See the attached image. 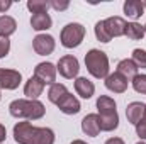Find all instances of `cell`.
<instances>
[{
	"mask_svg": "<svg viewBox=\"0 0 146 144\" xmlns=\"http://www.w3.org/2000/svg\"><path fill=\"white\" fill-rule=\"evenodd\" d=\"M0 98H2V93H0Z\"/></svg>",
	"mask_w": 146,
	"mask_h": 144,
	"instance_id": "cell-39",
	"label": "cell"
},
{
	"mask_svg": "<svg viewBox=\"0 0 146 144\" xmlns=\"http://www.w3.org/2000/svg\"><path fill=\"white\" fill-rule=\"evenodd\" d=\"M106 144H126L121 137H110V139H107L106 141Z\"/></svg>",
	"mask_w": 146,
	"mask_h": 144,
	"instance_id": "cell-33",
	"label": "cell"
},
{
	"mask_svg": "<svg viewBox=\"0 0 146 144\" xmlns=\"http://www.w3.org/2000/svg\"><path fill=\"white\" fill-rule=\"evenodd\" d=\"M17 29V22L14 17L10 15H0V37L7 39L9 36H12Z\"/></svg>",
	"mask_w": 146,
	"mask_h": 144,
	"instance_id": "cell-20",
	"label": "cell"
},
{
	"mask_svg": "<svg viewBox=\"0 0 146 144\" xmlns=\"http://www.w3.org/2000/svg\"><path fill=\"white\" fill-rule=\"evenodd\" d=\"M145 120H146V112H145Z\"/></svg>",
	"mask_w": 146,
	"mask_h": 144,
	"instance_id": "cell-38",
	"label": "cell"
},
{
	"mask_svg": "<svg viewBox=\"0 0 146 144\" xmlns=\"http://www.w3.org/2000/svg\"><path fill=\"white\" fill-rule=\"evenodd\" d=\"M97 110H99V115H109L117 112V104L109 95H100L97 98Z\"/></svg>",
	"mask_w": 146,
	"mask_h": 144,
	"instance_id": "cell-18",
	"label": "cell"
},
{
	"mask_svg": "<svg viewBox=\"0 0 146 144\" xmlns=\"http://www.w3.org/2000/svg\"><path fill=\"white\" fill-rule=\"evenodd\" d=\"M44 83L36 78V76H31L27 81H26V85H24V95L29 98V100H37L41 95H42V92H44Z\"/></svg>",
	"mask_w": 146,
	"mask_h": 144,
	"instance_id": "cell-13",
	"label": "cell"
},
{
	"mask_svg": "<svg viewBox=\"0 0 146 144\" xmlns=\"http://www.w3.org/2000/svg\"><path fill=\"white\" fill-rule=\"evenodd\" d=\"M75 92H76V95H80L82 98L88 100V98H92L94 93H95V85H94L88 78L78 76V78L75 80Z\"/></svg>",
	"mask_w": 146,
	"mask_h": 144,
	"instance_id": "cell-15",
	"label": "cell"
},
{
	"mask_svg": "<svg viewBox=\"0 0 146 144\" xmlns=\"http://www.w3.org/2000/svg\"><path fill=\"white\" fill-rule=\"evenodd\" d=\"M5 137H7V129H5L3 124H0V143H3Z\"/></svg>",
	"mask_w": 146,
	"mask_h": 144,
	"instance_id": "cell-32",
	"label": "cell"
},
{
	"mask_svg": "<svg viewBox=\"0 0 146 144\" xmlns=\"http://www.w3.org/2000/svg\"><path fill=\"white\" fill-rule=\"evenodd\" d=\"M56 70L60 71V75L66 80H72L76 78V75L80 71V63L78 59L72 56V54H66V56H61L56 63Z\"/></svg>",
	"mask_w": 146,
	"mask_h": 144,
	"instance_id": "cell-5",
	"label": "cell"
},
{
	"mask_svg": "<svg viewBox=\"0 0 146 144\" xmlns=\"http://www.w3.org/2000/svg\"><path fill=\"white\" fill-rule=\"evenodd\" d=\"M56 48V41L54 37L49 36V34H37L33 39V49L36 51V54L39 56H48L54 51Z\"/></svg>",
	"mask_w": 146,
	"mask_h": 144,
	"instance_id": "cell-7",
	"label": "cell"
},
{
	"mask_svg": "<svg viewBox=\"0 0 146 144\" xmlns=\"http://www.w3.org/2000/svg\"><path fill=\"white\" fill-rule=\"evenodd\" d=\"M66 93H68V88H66L63 83H53V85L49 87V90H48V100L56 105Z\"/></svg>",
	"mask_w": 146,
	"mask_h": 144,
	"instance_id": "cell-22",
	"label": "cell"
},
{
	"mask_svg": "<svg viewBox=\"0 0 146 144\" xmlns=\"http://www.w3.org/2000/svg\"><path fill=\"white\" fill-rule=\"evenodd\" d=\"M94 31H95V37H97V41H100V42H110V41H112L110 36L107 34V31H106L104 20H99V22L95 24Z\"/></svg>",
	"mask_w": 146,
	"mask_h": 144,
	"instance_id": "cell-25",
	"label": "cell"
},
{
	"mask_svg": "<svg viewBox=\"0 0 146 144\" xmlns=\"http://www.w3.org/2000/svg\"><path fill=\"white\" fill-rule=\"evenodd\" d=\"M126 20L122 19V17H119V15H112V17H107V19H104V26H106V31H107V34L112 37H121L124 36V32H126Z\"/></svg>",
	"mask_w": 146,
	"mask_h": 144,
	"instance_id": "cell-9",
	"label": "cell"
},
{
	"mask_svg": "<svg viewBox=\"0 0 146 144\" xmlns=\"http://www.w3.org/2000/svg\"><path fill=\"white\" fill-rule=\"evenodd\" d=\"M143 5H145V10H146V2H143Z\"/></svg>",
	"mask_w": 146,
	"mask_h": 144,
	"instance_id": "cell-36",
	"label": "cell"
},
{
	"mask_svg": "<svg viewBox=\"0 0 146 144\" xmlns=\"http://www.w3.org/2000/svg\"><path fill=\"white\" fill-rule=\"evenodd\" d=\"M26 5H27L29 12H33V14H44L49 9V2L48 0H29Z\"/></svg>",
	"mask_w": 146,
	"mask_h": 144,
	"instance_id": "cell-24",
	"label": "cell"
},
{
	"mask_svg": "<svg viewBox=\"0 0 146 144\" xmlns=\"http://www.w3.org/2000/svg\"><path fill=\"white\" fill-rule=\"evenodd\" d=\"M145 112H146V104L143 102H131L127 107H126V117H127V122L131 124H138L145 119Z\"/></svg>",
	"mask_w": 146,
	"mask_h": 144,
	"instance_id": "cell-14",
	"label": "cell"
},
{
	"mask_svg": "<svg viewBox=\"0 0 146 144\" xmlns=\"http://www.w3.org/2000/svg\"><path fill=\"white\" fill-rule=\"evenodd\" d=\"M133 88L138 92V93H143V95H146V75L145 73H138L134 78H133Z\"/></svg>",
	"mask_w": 146,
	"mask_h": 144,
	"instance_id": "cell-26",
	"label": "cell"
},
{
	"mask_svg": "<svg viewBox=\"0 0 146 144\" xmlns=\"http://www.w3.org/2000/svg\"><path fill=\"white\" fill-rule=\"evenodd\" d=\"M122 9H124V14L129 19H133V22L136 19H139V17L145 15V5L139 0H127V2H124V7Z\"/></svg>",
	"mask_w": 146,
	"mask_h": 144,
	"instance_id": "cell-16",
	"label": "cell"
},
{
	"mask_svg": "<svg viewBox=\"0 0 146 144\" xmlns=\"http://www.w3.org/2000/svg\"><path fill=\"white\" fill-rule=\"evenodd\" d=\"M127 85H129V80L117 71L109 73V76L106 78V88L114 93H124L127 90Z\"/></svg>",
	"mask_w": 146,
	"mask_h": 144,
	"instance_id": "cell-10",
	"label": "cell"
},
{
	"mask_svg": "<svg viewBox=\"0 0 146 144\" xmlns=\"http://www.w3.org/2000/svg\"><path fill=\"white\" fill-rule=\"evenodd\" d=\"M136 134H138V137L141 141H146V120L145 119L136 124Z\"/></svg>",
	"mask_w": 146,
	"mask_h": 144,
	"instance_id": "cell-28",
	"label": "cell"
},
{
	"mask_svg": "<svg viewBox=\"0 0 146 144\" xmlns=\"http://www.w3.org/2000/svg\"><path fill=\"white\" fill-rule=\"evenodd\" d=\"M9 51H10V41L0 37V58H5L9 54Z\"/></svg>",
	"mask_w": 146,
	"mask_h": 144,
	"instance_id": "cell-29",
	"label": "cell"
},
{
	"mask_svg": "<svg viewBox=\"0 0 146 144\" xmlns=\"http://www.w3.org/2000/svg\"><path fill=\"white\" fill-rule=\"evenodd\" d=\"M22 81V75L17 70L0 68V90H15Z\"/></svg>",
	"mask_w": 146,
	"mask_h": 144,
	"instance_id": "cell-6",
	"label": "cell"
},
{
	"mask_svg": "<svg viewBox=\"0 0 146 144\" xmlns=\"http://www.w3.org/2000/svg\"><path fill=\"white\" fill-rule=\"evenodd\" d=\"M124 36H127V39L131 41H141L145 37V27L138 22H127Z\"/></svg>",
	"mask_w": 146,
	"mask_h": 144,
	"instance_id": "cell-23",
	"label": "cell"
},
{
	"mask_svg": "<svg viewBox=\"0 0 146 144\" xmlns=\"http://www.w3.org/2000/svg\"><path fill=\"white\" fill-rule=\"evenodd\" d=\"M56 66L53 65V63H49V61H44V63H39L36 65V68H34V76L39 78L44 85H53V83H56Z\"/></svg>",
	"mask_w": 146,
	"mask_h": 144,
	"instance_id": "cell-8",
	"label": "cell"
},
{
	"mask_svg": "<svg viewBox=\"0 0 146 144\" xmlns=\"http://www.w3.org/2000/svg\"><path fill=\"white\" fill-rule=\"evenodd\" d=\"M49 7H53V9L58 10V12H60V10H66V9L70 7V2H54V0H53V2H49Z\"/></svg>",
	"mask_w": 146,
	"mask_h": 144,
	"instance_id": "cell-30",
	"label": "cell"
},
{
	"mask_svg": "<svg viewBox=\"0 0 146 144\" xmlns=\"http://www.w3.org/2000/svg\"><path fill=\"white\" fill-rule=\"evenodd\" d=\"M136 144H146V143H143V141H139V143H136Z\"/></svg>",
	"mask_w": 146,
	"mask_h": 144,
	"instance_id": "cell-35",
	"label": "cell"
},
{
	"mask_svg": "<svg viewBox=\"0 0 146 144\" xmlns=\"http://www.w3.org/2000/svg\"><path fill=\"white\" fill-rule=\"evenodd\" d=\"M138 66H136V63L133 61V59H129V58H126V59H121L119 63H117V70L115 71L121 73L122 76H126L127 80H133L136 75H138Z\"/></svg>",
	"mask_w": 146,
	"mask_h": 144,
	"instance_id": "cell-19",
	"label": "cell"
},
{
	"mask_svg": "<svg viewBox=\"0 0 146 144\" xmlns=\"http://www.w3.org/2000/svg\"><path fill=\"white\" fill-rule=\"evenodd\" d=\"M51 26H53V19L49 17L48 12H44V14H33V17H31V27L34 31H37V32L48 31V29H51Z\"/></svg>",
	"mask_w": 146,
	"mask_h": 144,
	"instance_id": "cell-17",
	"label": "cell"
},
{
	"mask_svg": "<svg viewBox=\"0 0 146 144\" xmlns=\"http://www.w3.org/2000/svg\"><path fill=\"white\" fill-rule=\"evenodd\" d=\"M143 27H145V34H146V24H145V26H143Z\"/></svg>",
	"mask_w": 146,
	"mask_h": 144,
	"instance_id": "cell-37",
	"label": "cell"
},
{
	"mask_svg": "<svg viewBox=\"0 0 146 144\" xmlns=\"http://www.w3.org/2000/svg\"><path fill=\"white\" fill-rule=\"evenodd\" d=\"M138 68H146V49H141V48H136L133 51V58H131Z\"/></svg>",
	"mask_w": 146,
	"mask_h": 144,
	"instance_id": "cell-27",
	"label": "cell"
},
{
	"mask_svg": "<svg viewBox=\"0 0 146 144\" xmlns=\"http://www.w3.org/2000/svg\"><path fill=\"white\" fill-rule=\"evenodd\" d=\"M14 139L19 144H54V132L49 127H36L29 120L14 126Z\"/></svg>",
	"mask_w": 146,
	"mask_h": 144,
	"instance_id": "cell-1",
	"label": "cell"
},
{
	"mask_svg": "<svg viewBox=\"0 0 146 144\" xmlns=\"http://www.w3.org/2000/svg\"><path fill=\"white\" fill-rule=\"evenodd\" d=\"M12 7V2L10 0H0V12H5Z\"/></svg>",
	"mask_w": 146,
	"mask_h": 144,
	"instance_id": "cell-31",
	"label": "cell"
},
{
	"mask_svg": "<svg viewBox=\"0 0 146 144\" xmlns=\"http://www.w3.org/2000/svg\"><path fill=\"white\" fill-rule=\"evenodd\" d=\"M85 27L80 24V22H70L66 24L63 29H61V34H60V41H61V46L66 48V49H73V48H78L83 39H85Z\"/></svg>",
	"mask_w": 146,
	"mask_h": 144,
	"instance_id": "cell-4",
	"label": "cell"
},
{
	"mask_svg": "<svg viewBox=\"0 0 146 144\" xmlns=\"http://www.w3.org/2000/svg\"><path fill=\"white\" fill-rule=\"evenodd\" d=\"M9 112L15 119H24V120H39L44 117L46 108L39 100H29V98H17L10 102Z\"/></svg>",
	"mask_w": 146,
	"mask_h": 144,
	"instance_id": "cell-2",
	"label": "cell"
},
{
	"mask_svg": "<svg viewBox=\"0 0 146 144\" xmlns=\"http://www.w3.org/2000/svg\"><path fill=\"white\" fill-rule=\"evenodd\" d=\"M99 120H100V131L104 132H112L119 127V114L114 112L109 115H99Z\"/></svg>",
	"mask_w": 146,
	"mask_h": 144,
	"instance_id": "cell-21",
	"label": "cell"
},
{
	"mask_svg": "<svg viewBox=\"0 0 146 144\" xmlns=\"http://www.w3.org/2000/svg\"><path fill=\"white\" fill-rule=\"evenodd\" d=\"M72 144H87V143H85V141H82V139H75Z\"/></svg>",
	"mask_w": 146,
	"mask_h": 144,
	"instance_id": "cell-34",
	"label": "cell"
},
{
	"mask_svg": "<svg viewBox=\"0 0 146 144\" xmlns=\"http://www.w3.org/2000/svg\"><path fill=\"white\" fill-rule=\"evenodd\" d=\"M82 131H83V134H87L90 137H97L100 134L99 114H88V115H85L83 120H82Z\"/></svg>",
	"mask_w": 146,
	"mask_h": 144,
	"instance_id": "cell-11",
	"label": "cell"
},
{
	"mask_svg": "<svg viewBox=\"0 0 146 144\" xmlns=\"http://www.w3.org/2000/svg\"><path fill=\"white\" fill-rule=\"evenodd\" d=\"M56 107L60 108V112H63V114H66V115H75V114H78V112H80L82 105H80L78 98L68 92V93H66V95L58 102V104H56Z\"/></svg>",
	"mask_w": 146,
	"mask_h": 144,
	"instance_id": "cell-12",
	"label": "cell"
},
{
	"mask_svg": "<svg viewBox=\"0 0 146 144\" xmlns=\"http://www.w3.org/2000/svg\"><path fill=\"white\" fill-rule=\"evenodd\" d=\"M85 66L87 71L97 80H106L109 76V58L100 49H90L85 54Z\"/></svg>",
	"mask_w": 146,
	"mask_h": 144,
	"instance_id": "cell-3",
	"label": "cell"
}]
</instances>
